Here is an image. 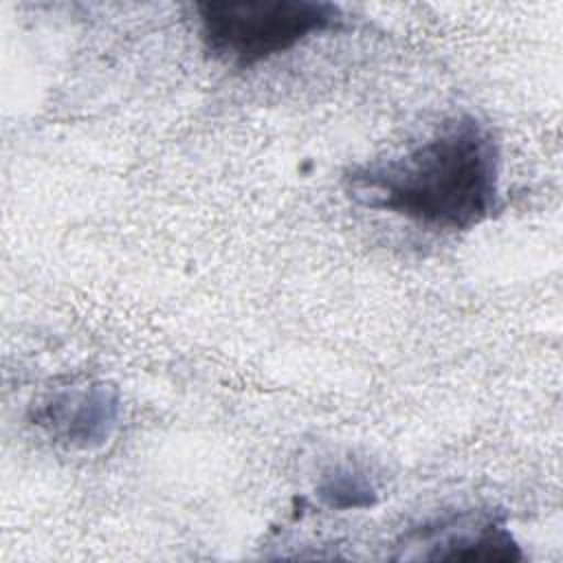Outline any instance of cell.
<instances>
[{
	"instance_id": "cell-1",
	"label": "cell",
	"mask_w": 563,
	"mask_h": 563,
	"mask_svg": "<svg viewBox=\"0 0 563 563\" xmlns=\"http://www.w3.org/2000/svg\"><path fill=\"white\" fill-rule=\"evenodd\" d=\"M499 174L497 136L479 119L462 114L398 156L354 167L345 189L367 209L427 229L468 231L501 207Z\"/></svg>"
},
{
	"instance_id": "cell-4",
	"label": "cell",
	"mask_w": 563,
	"mask_h": 563,
	"mask_svg": "<svg viewBox=\"0 0 563 563\" xmlns=\"http://www.w3.org/2000/svg\"><path fill=\"white\" fill-rule=\"evenodd\" d=\"M407 541L429 543L422 559L431 561H521L523 552L504 521L495 515L475 517L457 515L422 526L407 534Z\"/></svg>"
},
{
	"instance_id": "cell-5",
	"label": "cell",
	"mask_w": 563,
	"mask_h": 563,
	"mask_svg": "<svg viewBox=\"0 0 563 563\" xmlns=\"http://www.w3.org/2000/svg\"><path fill=\"white\" fill-rule=\"evenodd\" d=\"M317 493L321 501L334 510L369 508L376 501V488L367 475L350 466L334 468L330 475H325L317 486Z\"/></svg>"
},
{
	"instance_id": "cell-3",
	"label": "cell",
	"mask_w": 563,
	"mask_h": 563,
	"mask_svg": "<svg viewBox=\"0 0 563 563\" xmlns=\"http://www.w3.org/2000/svg\"><path fill=\"white\" fill-rule=\"evenodd\" d=\"M119 394L108 385L59 391L37 405L33 420L55 440L73 449H95L108 442L119 420Z\"/></svg>"
},
{
	"instance_id": "cell-2",
	"label": "cell",
	"mask_w": 563,
	"mask_h": 563,
	"mask_svg": "<svg viewBox=\"0 0 563 563\" xmlns=\"http://www.w3.org/2000/svg\"><path fill=\"white\" fill-rule=\"evenodd\" d=\"M196 9L207 53L240 70L343 24L339 7L314 0H207Z\"/></svg>"
}]
</instances>
